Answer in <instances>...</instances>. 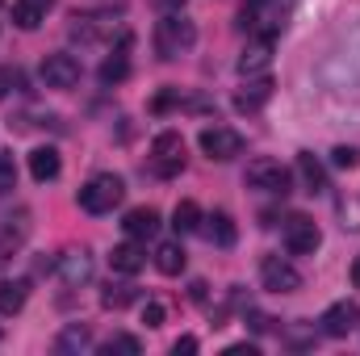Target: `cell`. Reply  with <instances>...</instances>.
Listing matches in <instances>:
<instances>
[{
    "label": "cell",
    "instance_id": "obj_1",
    "mask_svg": "<svg viewBox=\"0 0 360 356\" xmlns=\"http://www.w3.org/2000/svg\"><path fill=\"white\" fill-rule=\"evenodd\" d=\"M323 89L335 96H360V25H352L319 68Z\"/></svg>",
    "mask_w": 360,
    "mask_h": 356
},
{
    "label": "cell",
    "instance_id": "obj_2",
    "mask_svg": "<svg viewBox=\"0 0 360 356\" xmlns=\"http://www.w3.org/2000/svg\"><path fill=\"white\" fill-rule=\"evenodd\" d=\"M197 42V25L184 13H164L155 21V55L160 59H180L184 51H193Z\"/></svg>",
    "mask_w": 360,
    "mask_h": 356
},
{
    "label": "cell",
    "instance_id": "obj_3",
    "mask_svg": "<svg viewBox=\"0 0 360 356\" xmlns=\"http://www.w3.org/2000/svg\"><path fill=\"white\" fill-rule=\"evenodd\" d=\"M122 197H126V180L113 177V172H101V177H92L84 189H80V210H89V214H109L113 205H122Z\"/></svg>",
    "mask_w": 360,
    "mask_h": 356
},
{
    "label": "cell",
    "instance_id": "obj_4",
    "mask_svg": "<svg viewBox=\"0 0 360 356\" xmlns=\"http://www.w3.org/2000/svg\"><path fill=\"white\" fill-rule=\"evenodd\" d=\"M184 139H180V130H160L155 139H151V172L155 177H180L184 172Z\"/></svg>",
    "mask_w": 360,
    "mask_h": 356
},
{
    "label": "cell",
    "instance_id": "obj_5",
    "mask_svg": "<svg viewBox=\"0 0 360 356\" xmlns=\"http://www.w3.org/2000/svg\"><path fill=\"white\" fill-rule=\"evenodd\" d=\"M248 184L252 189H260V193H272V197H285L289 189H293V172L281 164V160H269V155H260V160H252L248 164Z\"/></svg>",
    "mask_w": 360,
    "mask_h": 356
},
{
    "label": "cell",
    "instance_id": "obj_6",
    "mask_svg": "<svg viewBox=\"0 0 360 356\" xmlns=\"http://www.w3.org/2000/svg\"><path fill=\"white\" fill-rule=\"evenodd\" d=\"M38 76H42V84H46V89L68 92V89H76V84H80L84 68H80V59H76V55H63V51H59V55H46V59H42V72H38Z\"/></svg>",
    "mask_w": 360,
    "mask_h": 356
},
{
    "label": "cell",
    "instance_id": "obj_7",
    "mask_svg": "<svg viewBox=\"0 0 360 356\" xmlns=\"http://www.w3.org/2000/svg\"><path fill=\"white\" fill-rule=\"evenodd\" d=\"M243 134L239 130H231V126H205L201 130V151L210 155V160H218V164H226V160H235V155H243Z\"/></svg>",
    "mask_w": 360,
    "mask_h": 356
},
{
    "label": "cell",
    "instance_id": "obj_8",
    "mask_svg": "<svg viewBox=\"0 0 360 356\" xmlns=\"http://www.w3.org/2000/svg\"><path fill=\"white\" fill-rule=\"evenodd\" d=\"M30 239V210H13L0 214V265H8Z\"/></svg>",
    "mask_w": 360,
    "mask_h": 356
},
{
    "label": "cell",
    "instance_id": "obj_9",
    "mask_svg": "<svg viewBox=\"0 0 360 356\" xmlns=\"http://www.w3.org/2000/svg\"><path fill=\"white\" fill-rule=\"evenodd\" d=\"M319 243H323V231L314 227V218L293 214V218L285 222V248H289L293 256H314V252H319Z\"/></svg>",
    "mask_w": 360,
    "mask_h": 356
},
{
    "label": "cell",
    "instance_id": "obj_10",
    "mask_svg": "<svg viewBox=\"0 0 360 356\" xmlns=\"http://www.w3.org/2000/svg\"><path fill=\"white\" fill-rule=\"evenodd\" d=\"M260 281H264L269 293H293V289H302V272L289 260H281V256H264L260 260Z\"/></svg>",
    "mask_w": 360,
    "mask_h": 356
},
{
    "label": "cell",
    "instance_id": "obj_11",
    "mask_svg": "<svg viewBox=\"0 0 360 356\" xmlns=\"http://www.w3.org/2000/svg\"><path fill=\"white\" fill-rule=\"evenodd\" d=\"M319 323H323V336L344 340V336H352L360 327V306L356 302H335V306H327V314Z\"/></svg>",
    "mask_w": 360,
    "mask_h": 356
},
{
    "label": "cell",
    "instance_id": "obj_12",
    "mask_svg": "<svg viewBox=\"0 0 360 356\" xmlns=\"http://www.w3.org/2000/svg\"><path fill=\"white\" fill-rule=\"evenodd\" d=\"M59 281L68 285V289H76V285H89L92 281V252L89 248H72V252H63L59 256Z\"/></svg>",
    "mask_w": 360,
    "mask_h": 356
},
{
    "label": "cell",
    "instance_id": "obj_13",
    "mask_svg": "<svg viewBox=\"0 0 360 356\" xmlns=\"http://www.w3.org/2000/svg\"><path fill=\"white\" fill-rule=\"evenodd\" d=\"M269 59H272V38L269 34H256V38L243 46V55H239V72H243V76H260V72L269 68Z\"/></svg>",
    "mask_w": 360,
    "mask_h": 356
},
{
    "label": "cell",
    "instance_id": "obj_14",
    "mask_svg": "<svg viewBox=\"0 0 360 356\" xmlns=\"http://www.w3.org/2000/svg\"><path fill=\"white\" fill-rule=\"evenodd\" d=\"M126 51H130V34H122V42H117V51H113V55H109V59L101 63V72H96L105 89H109V84H122V80L130 76V55H126Z\"/></svg>",
    "mask_w": 360,
    "mask_h": 356
},
{
    "label": "cell",
    "instance_id": "obj_15",
    "mask_svg": "<svg viewBox=\"0 0 360 356\" xmlns=\"http://www.w3.org/2000/svg\"><path fill=\"white\" fill-rule=\"evenodd\" d=\"M113 34H117L113 17H76V25H72V38H80V42H105Z\"/></svg>",
    "mask_w": 360,
    "mask_h": 356
},
{
    "label": "cell",
    "instance_id": "obj_16",
    "mask_svg": "<svg viewBox=\"0 0 360 356\" xmlns=\"http://www.w3.org/2000/svg\"><path fill=\"white\" fill-rule=\"evenodd\" d=\"M51 8H55V0H13V21L21 30H38Z\"/></svg>",
    "mask_w": 360,
    "mask_h": 356
},
{
    "label": "cell",
    "instance_id": "obj_17",
    "mask_svg": "<svg viewBox=\"0 0 360 356\" xmlns=\"http://www.w3.org/2000/svg\"><path fill=\"white\" fill-rule=\"evenodd\" d=\"M59 168H63V164H59V151H55V147H34V151H30V177L38 180V184L55 180Z\"/></svg>",
    "mask_w": 360,
    "mask_h": 356
},
{
    "label": "cell",
    "instance_id": "obj_18",
    "mask_svg": "<svg viewBox=\"0 0 360 356\" xmlns=\"http://www.w3.org/2000/svg\"><path fill=\"white\" fill-rule=\"evenodd\" d=\"M122 227H126V235H130V239H151V235L160 231V214H155L151 205H139V210H130V214H126V222H122Z\"/></svg>",
    "mask_w": 360,
    "mask_h": 356
},
{
    "label": "cell",
    "instance_id": "obj_19",
    "mask_svg": "<svg viewBox=\"0 0 360 356\" xmlns=\"http://www.w3.org/2000/svg\"><path fill=\"white\" fill-rule=\"evenodd\" d=\"M143 265H147V252H143L139 243H117V248L109 252V268H113V272H126V276H134Z\"/></svg>",
    "mask_w": 360,
    "mask_h": 356
},
{
    "label": "cell",
    "instance_id": "obj_20",
    "mask_svg": "<svg viewBox=\"0 0 360 356\" xmlns=\"http://www.w3.org/2000/svg\"><path fill=\"white\" fill-rule=\"evenodd\" d=\"M205 239L218 243V248H231V243L239 239V231H235V222H231L226 210H214V214L205 218Z\"/></svg>",
    "mask_w": 360,
    "mask_h": 356
},
{
    "label": "cell",
    "instance_id": "obj_21",
    "mask_svg": "<svg viewBox=\"0 0 360 356\" xmlns=\"http://www.w3.org/2000/svg\"><path fill=\"white\" fill-rule=\"evenodd\" d=\"M297 177H302V184H306V193H327V168H323L310 151L297 155Z\"/></svg>",
    "mask_w": 360,
    "mask_h": 356
},
{
    "label": "cell",
    "instance_id": "obj_22",
    "mask_svg": "<svg viewBox=\"0 0 360 356\" xmlns=\"http://www.w3.org/2000/svg\"><path fill=\"white\" fill-rule=\"evenodd\" d=\"M84 348H92V331L89 327H80V323H72V327H63V336L55 340V352L72 356V352H84Z\"/></svg>",
    "mask_w": 360,
    "mask_h": 356
},
{
    "label": "cell",
    "instance_id": "obj_23",
    "mask_svg": "<svg viewBox=\"0 0 360 356\" xmlns=\"http://www.w3.org/2000/svg\"><path fill=\"white\" fill-rule=\"evenodd\" d=\"M30 298V285L25 281H0V314H17Z\"/></svg>",
    "mask_w": 360,
    "mask_h": 356
},
{
    "label": "cell",
    "instance_id": "obj_24",
    "mask_svg": "<svg viewBox=\"0 0 360 356\" xmlns=\"http://www.w3.org/2000/svg\"><path fill=\"white\" fill-rule=\"evenodd\" d=\"M269 96H272V80H252L248 89L235 96V105H239L243 113H252V109H260V105H264Z\"/></svg>",
    "mask_w": 360,
    "mask_h": 356
},
{
    "label": "cell",
    "instance_id": "obj_25",
    "mask_svg": "<svg viewBox=\"0 0 360 356\" xmlns=\"http://www.w3.org/2000/svg\"><path fill=\"white\" fill-rule=\"evenodd\" d=\"M155 268H160L164 276L184 272V252H180V243H160V248H155Z\"/></svg>",
    "mask_w": 360,
    "mask_h": 356
},
{
    "label": "cell",
    "instance_id": "obj_26",
    "mask_svg": "<svg viewBox=\"0 0 360 356\" xmlns=\"http://www.w3.org/2000/svg\"><path fill=\"white\" fill-rule=\"evenodd\" d=\"M130 302H139V289H134V285H109V289L101 293V306H105V310H126Z\"/></svg>",
    "mask_w": 360,
    "mask_h": 356
},
{
    "label": "cell",
    "instance_id": "obj_27",
    "mask_svg": "<svg viewBox=\"0 0 360 356\" xmlns=\"http://www.w3.org/2000/svg\"><path fill=\"white\" fill-rule=\"evenodd\" d=\"M172 227H176V235H188V231L201 227V210H197V201H180L176 210H172Z\"/></svg>",
    "mask_w": 360,
    "mask_h": 356
},
{
    "label": "cell",
    "instance_id": "obj_28",
    "mask_svg": "<svg viewBox=\"0 0 360 356\" xmlns=\"http://www.w3.org/2000/svg\"><path fill=\"white\" fill-rule=\"evenodd\" d=\"M17 189V160H13V151H4L0 155V197H8Z\"/></svg>",
    "mask_w": 360,
    "mask_h": 356
},
{
    "label": "cell",
    "instance_id": "obj_29",
    "mask_svg": "<svg viewBox=\"0 0 360 356\" xmlns=\"http://www.w3.org/2000/svg\"><path fill=\"white\" fill-rule=\"evenodd\" d=\"M101 352H105V356H113V352L139 356V352H143V344H139L134 336H113V340H105V344H101Z\"/></svg>",
    "mask_w": 360,
    "mask_h": 356
},
{
    "label": "cell",
    "instance_id": "obj_30",
    "mask_svg": "<svg viewBox=\"0 0 360 356\" xmlns=\"http://www.w3.org/2000/svg\"><path fill=\"white\" fill-rule=\"evenodd\" d=\"M340 218H344L348 231H360V201L356 197H352V201H340Z\"/></svg>",
    "mask_w": 360,
    "mask_h": 356
},
{
    "label": "cell",
    "instance_id": "obj_31",
    "mask_svg": "<svg viewBox=\"0 0 360 356\" xmlns=\"http://www.w3.org/2000/svg\"><path fill=\"white\" fill-rule=\"evenodd\" d=\"M331 164H335V168H356L360 151L356 147H335V151H331Z\"/></svg>",
    "mask_w": 360,
    "mask_h": 356
},
{
    "label": "cell",
    "instance_id": "obj_32",
    "mask_svg": "<svg viewBox=\"0 0 360 356\" xmlns=\"http://www.w3.org/2000/svg\"><path fill=\"white\" fill-rule=\"evenodd\" d=\"M164 319H168V314H164L160 302H147V306H143V323H147V327H164Z\"/></svg>",
    "mask_w": 360,
    "mask_h": 356
},
{
    "label": "cell",
    "instance_id": "obj_33",
    "mask_svg": "<svg viewBox=\"0 0 360 356\" xmlns=\"http://www.w3.org/2000/svg\"><path fill=\"white\" fill-rule=\"evenodd\" d=\"M17 84H21V76H17V72H13V68H0V101H4V96H8V92L17 89Z\"/></svg>",
    "mask_w": 360,
    "mask_h": 356
},
{
    "label": "cell",
    "instance_id": "obj_34",
    "mask_svg": "<svg viewBox=\"0 0 360 356\" xmlns=\"http://www.w3.org/2000/svg\"><path fill=\"white\" fill-rule=\"evenodd\" d=\"M172 352H184V356H188V352H197V340H193V336H180V340H176V344H172Z\"/></svg>",
    "mask_w": 360,
    "mask_h": 356
},
{
    "label": "cell",
    "instance_id": "obj_35",
    "mask_svg": "<svg viewBox=\"0 0 360 356\" xmlns=\"http://www.w3.org/2000/svg\"><path fill=\"white\" fill-rule=\"evenodd\" d=\"M226 356H256V344H231Z\"/></svg>",
    "mask_w": 360,
    "mask_h": 356
},
{
    "label": "cell",
    "instance_id": "obj_36",
    "mask_svg": "<svg viewBox=\"0 0 360 356\" xmlns=\"http://www.w3.org/2000/svg\"><path fill=\"white\" fill-rule=\"evenodd\" d=\"M155 8H160V13H180L184 0H155Z\"/></svg>",
    "mask_w": 360,
    "mask_h": 356
},
{
    "label": "cell",
    "instance_id": "obj_37",
    "mask_svg": "<svg viewBox=\"0 0 360 356\" xmlns=\"http://www.w3.org/2000/svg\"><path fill=\"white\" fill-rule=\"evenodd\" d=\"M352 285H356V289H360V256H356V260H352Z\"/></svg>",
    "mask_w": 360,
    "mask_h": 356
},
{
    "label": "cell",
    "instance_id": "obj_38",
    "mask_svg": "<svg viewBox=\"0 0 360 356\" xmlns=\"http://www.w3.org/2000/svg\"><path fill=\"white\" fill-rule=\"evenodd\" d=\"M0 4H4V0H0Z\"/></svg>",
    "mask_w": 360,
    "mask_h": 356
}]
</instances>
